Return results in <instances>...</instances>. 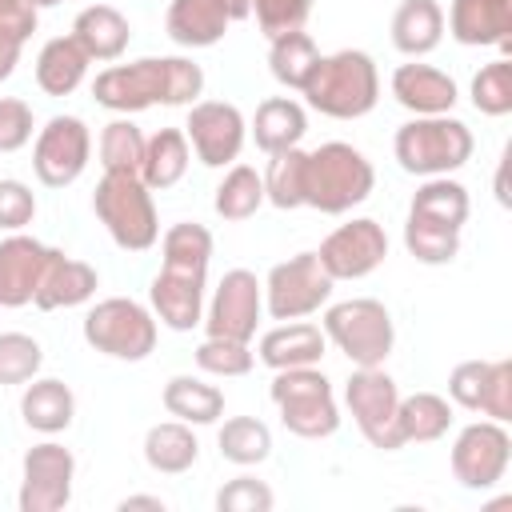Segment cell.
<instances>
[{
    "label": "cell",
    "mask_w": 512,
    "mask_h": 512,
    "mask_svg": "<svg viewBox=\"0 0 512 512\" xmlns=\"http://www.w3.org/2000/svg\"><path fill=\"white\" fill-rule=\"evenodd\" d=\"M120 508H124V512H132V508H152V512H164V500H156V496H128Z\"/></svg>",
    "instance_id": "obj_49"
},
{
    "label": "cell",
    "mask_w": 512,
    "mask_h": 512,
    "mask_svg": "<svg viewBox=\"0 0 512 512\" xmlns=\"http://www.w3.org/2000/svg\"><path fill=\"white\" fill-rule=\"evenodd\" d=\"M204 88L200 64L184 56H148L96 76L92 96L112 112H140L148 104H192Z\"/></svg>",
    "instance_id": "obj_2"
},
{
    "label": "cell",
    "mask_w": 512,
    "mask_h": 512,
    "mask_svg": "<svg viewBox=\"0 0 512 512\" xmlns=\"http://www.w3.org/2000/svg\"><path fill=\"white\" fill-rule=\"evenodd\" d=\"M324 332L356 368H376L392 352V316L380 300H344L324 316Z\"/></svg>",
    "instance_id": "obj_9"
},
{
    "label": "cell",
    "mask_w": 512,
    "mask_h": 512,
    "mask_svg": "<svg viewBox=\"0 0 512 512\" xmlns=\"http://www.w3.org/2000/svg\"><path fill=\"white\" fill-rule=\"evenodd\" d=\"M452 424V408L448 400H440L436 392H416L408 400L396 404V440L408 444H428V440H440Z\"/></svg>",
    "instance_id": "obj_30"
},
{
    "label": "cell",
    "mask_w": 512,
    "mask_h": 512,
    "mask_svg": "<svg viewBox=\"0 0 512 512\" xmlns=\"http://www.w3.org/2000/svg\"><path fill=\"white\" fill-rule=\"evenodd\" d=\"M472 156V132L448 116H424L396 132V160L412 176H444Z\"/></svg>",
    "instance_id": "obj_7"
},
{
    "label": "cell",
    "mask_w": 512,
    "mask_h": 512,
    "mask_svg": "<svg viewBox=\"0 0 512 512\" xmlns=\"http://www.w3.org/2000/svg\"><path fill=\"white\" fill-rule=\"evenodd\" d=\"M332 292V276L324 272L316 252H300L268 272V312L276 320H300L316 312Z\"/></svg>",
    "instance_id": "obj_11"
},
{
    "label": "cell",
    "mask_w": 512,
    "mask_h": 512,
    "mask_svg": "<svg viewBox=\"0 0 512 512\" xmlns=\"http://www.w3.org/2000/svg\"><path fill=\"white\" fill-rule=\"evenodd\" d=\"M324 356V332L316 324H284L264 332L260 340V360L268 368H308Z\"/></svg>",
    "instance_id": "obj_25"
},
{
    "label": "cell",
    "mask_w": 512,
    "mask_h": 512,
    "mask_svg": "<svg viewBox=\"0 0 512 512\" xmlns=\"http://www.w3.org/2000/svg\"><path fill=\"white\" fill-rule=\"evenodd\" d=\"M96 292V268H88L84 260H68L64 252H56L36 284V308L52 312V308H72L84 304Z\"/></svg>",
    "instance_id": "obj_23"
},
{
    "label": "cell",
    "mask_w": 512,
    "mask_h": 512,
    "mask_svg": "<svg viewBox=\"0 0 512 512\" xmlns=\"http://www.w3.org/2000/svg\"><path fill=\"white\" fill-rule=\"evenodd\" d=\"M216 508L220 512H268L272 508V492L260 480H252V476H240V480L220 488Z\"/></svg>",
    "instance_id": "obj_45"
},
{
    "label": "cell",
    "mask_w": 512,
    "mask_h": 512,
    "mask_svg": "<svg viewBox=\"0 0 512 512\" xmlns=\"http://www.w3.org/2000/svg\"><path fill=\"white\" fill-rule=\"evenodd\" d=\"M304 164H308V152H300V148L272 152V164L264 176V196L276 208H300L304 204Z\"/></svg>",
    "instance_id": "obj_36"
},
{
    "label": "cell",
    "mask_w": 512,
    "mask_h": 512,
    "mask_svg": "<svg viewBox=\"0 0 512 512\" xmlns=\"http://www.w3.org/2000/svg\"><path fill=\"white\" fill-rule=\"evenodd\" d=\"M448 392L456 404L472 412L508 420L512 416V364L508 360H464L452 368Z\"/></svg>",
    "instance_id": "obj_16"
},
{
    "label": "cell",
    "mask_w": 512,
    "mask_h": 512,
    "mask_svg": "<svg viewBox=\"0 0 512 512\" xmlns=\"http://www.w3.org/2000/svg\"><path fill=\"white\" fill-rule=\"evenodd\" d=\"M512 440L500 424H468L452 448V472L464 488H492L508 468Z\"/></svg>",
    "instance_id": "obj_17"
},
{
    "label": "cell",
    "mask_w": 512,
    "mask_h": 512,
    "mask_svg": "<svg viewBox=\"0 0 512 512\" xmlns=\"http://www.w3.org/2000/svg\"><path fill=\"white\" fill-rule=\"evenodd\" d=\"M260 320V284L248 268H232L224 272L212 308H208V336H224V340H252Z\"/></svg>",
    "instance_id": "obj_18"
},
{
    "label": "cell",
    "mask_w": 512,
    "mask_h": 512,
    "mask_svg": "<svg viewBox=\"0 0 512 512\" xmlns=\"http://www.w3.org/2000/svg\"><path fill=\"white\" fill-rule=\"evenodd\" d=\"M164 408L180 420H192V424H212L220 412H224V396L204 384V380H192V376H172L168 388H164Z\"/></svg>",
    "instance_id": "obj_33"
},
{
    "label": "cell",
    "mask_w": 512,
    "mask_h": 512,
    "mask_svg": "<svg viewBox=\"0 0 512 512\" xmlns=\"http://www.w3.org/2000/svg\"><path fill=\"white\" fill-rule=\"evenodd\" d=\"M316 256L332 280H356V276H368L388 256V236L376 220H352V224H340L320 244Z\"/></svg>",
    "instance_id": "obj_14"
},
{
    "label": "cell",
    "mask_w": 512,
    "mask_h": 512,
    "mask_svg": "<svg viewBox=\"0 0 512 512\" xmlns=\"http://www.w3.org/2000/svg\"><path fill=\"white\" fill-rule=\"evenodd\" d=\"M372 164L352 148V144H320L316 152H308L304 164V204L320 208V212H348L352 204H360L372 192Z\"/></svg>",
    "instance_id": "obj_5"
},
{
    "label": "cell",
    "mask_w": 512,
    "mask_h": 512,
    "mask_svg": "<svg viewBox=\"0 0 512 512\" xmlns=\"http://www.w3.org/2000/svg\"><path fill=\"white\" fill-rule=\"evenodd\" d=\"M228 16L216 0H172L168 8V36L184 48H208L224 36Z\"/></svg>",
    "instance_id": "obj_26"
},
{
    "label": "cell",
    "mask_w": 512,
    "mask_h": 512,
    "mask_svg": "<svg viewBox=\"0 0 512 512\" xmlns=\"http://www.w3.org/2000/svg\"><path fill=\"white\" fill-rule=\"evenodd\" d=\"M464 220H468V192L456 180H428L412 196L404 244L424 264H448L460 248Z\"/></svg>",
    "instance_id": "obj_3"
},
{
    "label": "cell",
    "mask_w": 512,
    "mask_h": 512,
    "mask_svg": "<svg viewBox=\"0 0 512 512\" xmlns=\"http://www.w3.org/2000/svg\"><path fill=\"white\" fill-rule=\"evenodd\" d=\"M392 92L416 116H444L456 104L452 76H444L440 68H428V64H400L392 72Z\"/></svg>",
    "instance_id": "obj_22"
},
{
    "label": "cell",
    "mask_w": 512,
    "mask_h": 512,
    "mask_svg": "<svg viewBox=\"0 0 512 512\" xmlns=\"http://www.w3.org/2000/svg\"><path fill=\"white\" fill-rule=\"evenodd\" d=\"M44 352L32 336L24 332H4L0 336V384H24L36 376Z\"/></svg>",
    "instance_id": "obj_42"
},
{
    "label": "cell",
    "mask_w": 512,
    "mask_h": 512,
    "mask_svg": "<svg viewBox=\"0 0 512 512\" xmlns=\"http://www.w3.org/2000/svg\"><path fill=\"white\" fill-rule=\"evenodd\" d=\"M188 136H192L196 156L208 168H220V164L236 160V152L244 144V116H240L236 104L204 100L188 112Z\"/></svg>",
    "instance_id": "obj_19"
},
{
    "label": "cell",
    "mask_w": 512,
    "mask_h": 512,
    "mask_svg": "<svg viewBox=\"0 0 512 512\" xmlns=\"http://www.w3.org/2000/svg\"><path fill=\"white\" fill-rule=\"evenodd\" d=\"M196 452H200V444L184 424H156L144 436V460L156 472H184V468H192Z\"/></svg>",
    "instance_id": "obj_35"
},
{
    "label": "cell",
    "mask_w": 512,
    "mask_h": 512,
    "mask_svg": "<svg viewBox=\"0 0 512 512\" xmlns=\"http://www.w3.org/2000/svg\"><path fill=\"white\" fill-rule=\"evenodd\" d=\"M344 396H348V408H352V416H356V424H360V432L368 436L372 448H384V452L400 448V440H396V404H400V396H396L392 376L380 372V364L352 372Z\"/></svg>",
    "instance_id": "obj_12"
},
{
    "label": "cell",
    "mask_w": 512,
    "mask_h": 512,
    "mask_svg": "<svg viewBox=\"0 0 512 512\" xmlns=\"http://www.w3.org/2000/svg\"><path fill=\"white\" fill-rule=\"evenodd\" d=\"M32 136V108L16 96L0 100V152H16L24 148Z\"/></svg>",
    "instance_id": "obj_46"
},
{
    "label": "cell",
    "mask_w": 512,
    "mask_h": 512,
    "mask_svg": "<svg viewBox=\"0 0 512 512\" xmlns=\"http://www.w3.org/2000/svg\"><path fill=\"white\" fill-rule=\"evenodd\" d=\"M256 8V20H260V32L264 36H284V32H300L308 12H312V0H252Z\"/></svg>",
    "instance_id": "obj_44"
},
{
    "label": "cell",
    "mask_w": 512,
    "mask_h": 512,
    "mask_svg": "<svg viewBox=\"0 0 512 512\" xmlns=\"http://www.w3.org/2000/svg\"><path fill=\"white\" fill-rule=\"evenodd\" d=\"M96 216L104 220V228L112 232V240L128 252H144L156 244V208H152V192L136 172H104V180L96 184L92 196Z\"/></svg>",
    "instance_id": "obj_6"
},
{
    "label": "cell",
    "mask_w": 512,
    "mask_h": 512,
    "mask_svg": "<svg viewBox=\"0 0 512 512\" xmlns=\"http://www.w3.org/2000/svg\"><path fill=\"white\" fill-rule=\"evenodd\" d=\"M316 60H320V52H316L308 32H284V36L272 40V52H268L272 76L280 84H288V88H304L312 68H316Z\"/></svg>",
    "instance_id": "obj_34"
},
{
    "label": "cell",
    "mask_w": 512,
    "mask_h": 512,
    "mask_svg": "<svg viewBox=\"0 0 512 512\" xmlns=\"http://www.w3.org/2000/svg\"><path fill=\"white\" fill-rule=\"evenodd\" d=\"M196 364L212 376H244L252 368V352L244 340H224V336H208L196 348Z\"/></svg>",
    "instance_id": "obj_43"
},
{
    "label": "cell",
    "mask_w": 512,
    "mask_h": 512,
    "mask_svg": "<svg viewBox=\"0 0 512 512\" xmlns=\"http://www.w3.org/2000/svg\"><path fill=\"white\" fill-rule=\"evenodd\" d=\"M220 452L232 464H260L272 452V432L252 416H232L220 428Z\"/></svg>",
    "instance_id": "obj_37"
},
{
    "label": "cell",
    "mask_w": 512,
    "mask_h": 512,
    "mask_svg": "<svg viewBox=\"0 0 512 512\" xmlns=\"http://www.w3.org/2000/svg\"><path fill=\"white\" fill-rule=\"evenodd\" d=\"M260 200H264V180L248 164H236L216 188V212L224 220H248L260 208Z\"/></svg>",
    "instance_id": "obj_38"
},
{
    "label": "cell",
    "mask_w": 512,
    "mask_h": 512,
    "mask_svg": "<svg viewBox=\"0 0 512 512\" xmlns=\"http://www.w3.org/2000/svg\"><path fill=\"white\" fill-rule=\"evenodd\" d=\"M272 400L280 408L284 428L304 436V440L332 436L336 424H340L336 400H332V384L312 364L308 368H280L276 380H272Z\"/></svg>",
    "instance_id": "obj_8"
},
{
    "label": "cell",
    "mask_w": 512,
    "mask_h": 512,
    "mask_svg": "<svg viewBox=\"0 0 512 512\" xmlns=\"http://www.w3.org/2000/svg\"><path fill=\"white\" fill-rule=\"evenodd\" d=\"M32 8H48V4H60V0H28Z\"/></svg>",
    "instance_id": "obj_50"
},
{
    "label": "cell",
    "mask_w": 512,
    "mask_h": 512,
    "mask_svg": "<svg viewBox=\"0 0 512 512\" xmlns=\"http://www.w3.org/2000/svg\"><path fill=\"white\" fill-rule=\"evenodd\" d=\"M300 92L324 116H336V120L364 116L376 104V92H380L376 64L360 48H344V52L320 56L316 68H312V76H308V84Z\"/></svg>",
    "instance_id": "obj_4"
},
{
    "label": "cell",
    "mask_w": 512,
    "mask_h": 512,
    "mask_svg": "<svg viewBox=\"0 0 512 512\" xmlns=\"http://www.w3.org/2000/svg\"><path fill=\"white\" fill-rule=\"evenodd\" d=\"M452 36L460 44L512 48V0H452Z\"/></svg>",
    "instance_id": "obj_21"
},
{
    "label": "cell",
    "mask_w": 512,
    "mask_h": 512,
    "mask_svg": "<svg viewBox=\"0 0 512 512\" xmlns=\"http://www.w3.org/2000/svg\"><path fill=\"white\" fill-rule=\"evenodd\" d=\"M188 168V136L180 128H160L152 140H144L140 180L148 188H172Z\"/></svg>",
    "instance_id": "obj_31"
},
{
    "label": "cell",
    "mask_w": 512,
    "mask_h": 512,
    "mask_svg": "<svg viewBox=\"0 0 512 512\" xmlns=\"http://www.w3.org/2000/svg\"><path fill=\"white\" fill-rule=\"evenodd\" d=\"M144 160V136L132 120H112L100 136V164L104 172H136L140 176Z\"/></svg>",
    "instance_id": "obj_40"
},
{
    "label": "cell",
    "mask_w": 512,
    "mask_h": 512,
    "mask_svg": "<svg viewBox=\"0 0 512 512\" xmlns=\"http://www.w3.org/2000/svg\"><path fill=\"white\" fill-rule=\"evenodd\" d=\"M208 256H212V236L204 224L184 220L164 232V268L152 280V308L176 332H188L192 324H200Z\"/></svg>",
    "instance_id": "obj_1"
},
{
    "label": "cell",
    "mask_w": 512,
    "mask_h": 512,
    "mask_svg": "<svg viewBox=\"0 0 512 512\" xmlns=\"http://www.w3.org/2000/svg\"><path fill=\"white\" fill-rule=\"evenodd\" d=\"M444 12L436 0H404L392 16V44L408 56H424L440 44Z\"/></svg>",
    "instance_id": "obj_27"
},
{
    "label": "cell",
    "mask_w": 512,
    "mask_h": 512,
    "mask_svg": "<svg viewBox=\"0 0 512 512\" xmlns=\"http://www.w3.org/2000/svg\"><path fill=\"white\" fill-rule=\"evenodd\" d=\"M308 132V120H304V108L296 100H284V96H272L256 108V120H252V136L264 152H284V148H296L300 136Z\"/></svg>",
    "instance_id": "obj_29"
},
{
    "label": "cell",
    "mask_w": 512,
    "mask_h": 512,
    "mask_svg": "<svg viewBox=\"0 0 512 512\" xmlns=\"http://www.w3.org/2000/svg\"><path fill=\"white\" fill-rule=\"evenodd\" d=\"M88 128L84 120L76 116H52L36 140V152H32V164H36V176L48 184V188H64L72 184L84 164H88Z\"/></svg>",
    "instance_id": "obj_13"
},
{
    "label": "cell",
    "mask_w": 512,
    "mask_h": 512,
    "mask_svg": "<svg viewBox=\"0 0 512 512\" xmlns=\"http://www.w3.org/2000/svg\"><path fill=\"white\" fill-rule=\"evenodd\" d=\"M52 256H56V248H44L32 236H8L0 244V304L4 308L28 304L36 296V284Z\"/></svg>",
    "instance_id": "obj_20"
},
{
    "label": "cell",
    "mask_w": 512,
    "mask_h": 512,
    "mask_svg": "<svg viewBox=\"0 0 512 512\" xmlns=\"http://www.w3.org/2000/svg\"><path fill=\"white\" fill-rule=\"evenodd\" d=\"M472 104L484 112V116H504L512 112V64L508 60H496V64H484L472 80Z\"/></svg>",
    "instance_id": "obj_41"
},
{
    "label": "cell",
    "mask_w": 512,
    "mask_h": 512,
    "mask_svg": "<svg viewBox=\"0 0 512 512\" xmlns=\"http://www.w3.org/2000/svg\"><path fill=\"white\" fill-rule=\"evenodd\" d=\"M36 32V8L28 0H0V80L12 76L24 40Z\"/></svg>",
    "instance_id": "obj_39"
},
{
    "label": "cell",
    "mask_w": 512,
    "mask_h": 512,
    "mask_svg": "<svg viewBox=\"0 0 512 512\" xmlns=\"http://www.w3.org/2000/svg\"><path fill=\"white\" fill-rule=\"evenodd\" d=\"M84 340L116 360H144L156 348V320L124 296L100 300L88 316H84Z\"/></svg>",
    "instance_id": "obj_10"
},
{
    "label": "cell",
    "mask_w": 512,
    "mask_h": 512,
    "mask_svg": "<svg viewBox=\"0 0 512 512\" xmlns=\"http://www.w3.org/2000/svg\"><path fill=\"white\" fill-rule=\"evenodd\" d=\"M220 8H224V16L228 20H244L248 12H252V0H216Z\"/></svg>",
    "instance_id": "obj_48"
},
{
    "label": "cell",
    "mask_w": 512,
    "mask_h": 512,
    "mask_svg": "<svg viewBox=\"0 0 512 512\" xmlns=\"http://www.w3.org/2000/svg\"><path fill=\"white\" fill-rule=\"evenodd\" d=\"M36 212L32 192L20 180H0V228H24Z\"/></svg>",
    "instance_id": "obj_47"
},
{
    "label": "cell",
    "mask_w": 512,
    "mask_h": 512,
    "mask_svg": "<svg viewBox=\"0 0 512 512\" xmlns=\"http://www.w3.org/2000/svg\"><path fill=\"white\" fill-rule=\"evenodd\" d=\"M84 68H88V52L72 40V36H56L40 48V60H36V84L48 92V96H68L80 80H84Z\"/></svg>",
    "instance_id": "obj_28"
},
{
    "label": "cell",
    "mask_w": 512,
    "mask_h": 512,
    "mask_svg": "<svg viewBox=\"0 0 512 512\" xmlns=\"http://www.w3.org/2000/svg\"><path fill=\"white\" fill-rule=\"evenodd\" d=\"M20 412H24V424L36 428V432H60L72 424V412H76V400L68 392L64 380H36L24 400H20Z\"/></svg>",
    "instance_id": "obj_32"
},
{
    "label": "cell",
    "mask_w": 512,
    "mask_h": 512,
    "mask_svg": "<svg viewBox=\"0 0 512 512\" xmlns=\"http://www.w3.org/2000/svg\"><path fill=\"white\" fill-rule=\"evenodd\" d=\"M128 20L112 8V4H96L84 8L72 24V40L88 52V60H116L128 48Z\"/></svg>",
    "instance_id": "obj_24"
},
{
    "label": "cell",
    "mask_w": 512,
    "mask_h": 512,
    "mask_svg": "<svg viewBox=\"0 0 512 512\" xmlns=\"http://www.w3.org/2000/svg\"><path fill=\"white\" fill-rule=\"evenodd\" d=\"M72 452L60 444H36L24 456V484H20V508L24 512H56L72 496Z\"/></svg>",
    "instance_id": "obj_15"
}]
</instances>
